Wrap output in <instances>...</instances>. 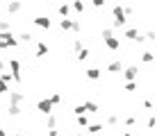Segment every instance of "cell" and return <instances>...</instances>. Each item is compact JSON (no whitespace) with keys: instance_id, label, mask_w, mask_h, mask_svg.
<instances>
[{"instance_id":"cell-1","label":"cell","mask_w":157,"mask_h":136,"mask_svg":"<svg viewBox=\"0 0 157 136\" xmlns=\"http://www.w3.org/2000/svg\"><path fill=\"white\" fill-rule=\"evenodd\" d=\"M112 14H114V20H112V27H114V30H121V27H125L128 16H125V12H123L121 5H116V7L112 9Z\"/></svg>"},{"instance_id":"cell-2","label":"cell","mask_w":157,"mask_h":136,"mask_svg":"<svg viewBox=\"0 0 157 136\" xmlns=\"http://www.w3.org/2000/svg\"><path fill=\"white\" fill-rule=\"evenodd\" d=\"M59 27H62L64 32H80V20H73V18H62L59 20Z\"/></svg>"},{"instance_id":"cell-3","label":"cell","mask_w":157,"mask_h":136,"mask_svg":"<svg viewBox=\"0 0 157 136\" xmlns=\"http://www.w3.org/2000/svg\"><path fill=\"white\" fill-rule=\"evenodd\" d=\"M9 70H12L14 82H21V79H23V77H21V61H18V59H9Z\"/></svg>"},{"instance_id":"cell-4","label":"cell","mask_w":157,"mask_h":136,"mask_svg":"<svg viewBox=\"0 0 157 136\" xmlns=\"http://www.w3.org/2000/svg\"><path fill=\"white\" fill-rule=\"evenodd\" d=\"M102 41H105V48H107V50H114V52H116L118 48H121V39L114 36V34H112V36H105Z\"/></svg>"},{"instance_id":"cell-5","label":"cell","mask_w":157,"mask_h":136,"mask_svg":"<svg viewBox=\"0 0 157 136\" xmlns=\"http://www.w3.org/2000/svg\"><path fill=\"white\" fill-rule=\"evenodd\" d=\"M36 111L43 113V116L52 113V102H50V100H39V102H36Z\"/></svg>"},{"instance_id":"cell-6","label":"cell","mask_w":157,"mask_h":136,"mask_svg":"<svg viewBox=\"0 0 157 136\" xmlns=\"http://www.w3.org/2000/svg\"><path fill=\"white\" fill-rule=\"evenodd\" d=\"M121 73H123V77H125L128 82H134L137 75H139V66H128V68H123Z\"/></svg>"},{"instance_id":"cell-7","label":"cell","mask_w":157,"mask_h":136,"mask_svg":"<svg viewBox=\"0 0 157 136\" xmlns=\"http://www.w3.org/2000/svg\"><path fill=\"white\" fill-rule=\"evenodd\" d=\"M34 25L41 27V30H50V27H52V20L48 18V16H36V18H34Z\"/></svg>"},{"instance_id":"cell-8","label":"cell","mask_w":157,"mask_h":136,"mask_svg":"<svg viewBox=\"0 0 157 136\" xmlns=\"http://www.w3.org/2000/svg\"><path fill=\"white\" fill-rule=\"evenodd\" d=\"M7 93H9V102H12V105H21V102L25 100V95L21 93V91H12V89H9Z\"/></svg>"},{"instance_id":"cell-9","label":"cell","mask_w":157,"mask_h":136,"mask_svg":"<svg viewBox=\"0 0 157 136\" xmlns=\"http://www.w3.org/2000/svg\"><path fill=\"white\" fill-rule=\"evenodd\" d=\"M7 9H9V14H18V12H23V2L21 0H9Z\"/></svg>"},{"instance_id":"cell-10","label":"cell","mask_w":157,"mask_h":136,"mask_svg":"<svg viewBox=\"0 0 157 136\" xmlns=\"http://www.w3.org/2000/svg\"><path fill=\"white\" fill-rule=\"evenodd\" d=\"M125 39H130V41H144V36L139 34V30L130 27V30H125Z\"/></svg>"},{"instance_id":"cell-11","label":"cell","mask_w":157,"mask_h":136,"mask_svg":"<svg viewBox=\"0 0 157 136\" xmlns=\"http://www.w3.org/2000/svg\"><path fill=\"white\" fill-rule=\"evenodd\" d=\"M123 68H125V66H123V61H121V59H116V61H112L109 66H107V73H121Z\"/></svg>"},{"instance_id":"cell-12","label":"cell","mask_w":157,"mask_h":136,"mask_svg":"<svg viewBox=\"0 0 157 136\" xmlns=\"http://www.w3.org/2000/svg\"><path fill=\"white\" fill-rule=\"evenodd\" d=\"M57 12H59V16H62V18H68V16H71V5H68V2H62Z\"/></svg>"},{"instance_id":"cell-13","label":"cell","mask_w":157,"mask_h":136,"mask_svg":"<svg viewBox=\"0 0 157 136\" xmlns=\"http://www.w3.org/2000/svg\"><path fill=\"white\" fill-rule=\"evenodd\" d=\"M86 132L89 134H100L102 132V123H89L86 125Z\"/></svg>"},{"instance_id":"cell-14","label":"cell","mask_w":157,"mask_h":136,"mask_svg":"<svg viewBox=\"0 0 157 136\" xmlns=\"http://www.w3.org/2000/svg\"><path fill=\"white\" fill-rule=\"evenodd\" d=\"M89 54H91V50L82 46V48L78 50V61H86V59H89Z\"/></svg>"},{"instance_id":"cell-15","label":"cell","mask_w":157,"mask_h":136,"mask_svg":"<svg viewBox=\"0 0 157 136\" xmlns=\"http://www.w3.org/2000/svg\"><path fill=\"white\" fill-rule=\"evenodd\" d=\"M84 111H86V113H98V105H96V102H91V100H86V102H84Z\"/></svg>"},{"instance_id":"cell-16","label":"cell","mask_w":157,"mask_h":136,"mask_svg":"<svg viewBox=\"0 0 157 136\" xmlns=\"http://www.w3.org/2000/svg\"><path fill=\"white\" fill-rule=\"evenodd\" d=\"M48 54V46L46 43H36V57H46Z\"/></svg>"},{"instance_id":"cell-17","label":"cell","mask_w":157,"mask_h":136,"mask_svg":"<svg viewBox=\"0 0 157 136\" xmlns=\"http://www.w3.org/2000/svg\"><path fill=\"white\" fill-rule=\"evenodd\" d=\"M86 77H89V79H100V70L98 68H89V70H86Z\"/></svg>"},{"instance_id":"cell-18","label":"cell","mask_w":157,"mask_h":136,"mask_svg":"<svg viewBox=\"0 0 157 136\" xmlns=\"http://www.w3.org/2000/svg\"><path fill=\"white\" fill-rule=\"evenodd\" d=\"M7 111H9V116H21V105H12V102H9Z\"/></svg>"},{"instance_id":"cell-19","label":"cell","mask_w":157,"mask_h":136,"mask_svg":"<svg viewBox=\"0 0 157 136\" xmlns=\"http://www.w3.org/2000/svg\"><path fill=\"white\" fill-rule=\"evenodd\" d=\"M71 9H75L78 14H84V2H82V0H73V7Z\"/></svg>"},{"instance_id":"cell-20","label":"cell","mask_w":157,"mask_h":136,"mask_svg":"<svg viewBox=\"0 0 157 136\" xmlns=\"http://www.w3.org/2000/svg\"><path fill=\"white\" fill-rule=\"evenodd\" d=\"M16 41H18V43H30V41H34V36H32V34H28V32H23V34H21Z\"/></svg>"},{"instance_id":"cell-21","label":"cell","mask_w":157,"mask_h":136,"mask_svg":"<svg viewBox=\"0 0 157 136\" xmlns=\"http://www.w3.org/2000/svg\"><path fill=\"white\" fill-rule=\"evenodd\" d=\"M0 82H5V84H12V82H14L12 73H5V70H2V73H0Z\"/></svg>"},{"instance_id":"cell-22","label":"cell","mask_w":157,"mask_h":136,"mask_svg":"<svg viewBox=\"0 0 157 136\" xmlns=\"http://www.w3.org/2000/svg\"><path fill=\"white\" fill-rule=\"evenodd\" d=\"M46 125H48V129L57 127V116H52V113H48V120H46Z\"/></svg>"},{"instance_id":"cell-23","label":"cell","mask_w":157,"mask_h":136,"mask_svg":"<svg viewBox=\"0 0 157 136\" xmlns=\"http://www.w3.org/2000/svg\"><path fill=\"white\" fill-rule=\"evenodd\" d=\"M153 59H155V54H153V52H150V50L141 54V61H144V64H153Z\"/></svg>"},{"instance_id":"cell-24","label":"cell","mask_w":157,"mask_h":136,"mask_svg":"<svg viewBox=\"0 0 157 136\" xmlns=\"http://www.w3.org/2000/svg\"><path fill=\"white\" fill-rule=\"evenodd\" d=\"M78 125L80 127H86V125H89V116H86V113H80L78 116Z\"/></svg>"},{"instance_id":"cell-25","label":"cell","mask_w":157,"mask_h":136,"mask_svg":"<svg viewBox=\"0 0 157 136\" xmlns=\"http://www.w3.org/2000/svg\"><path fill=\"white\" fill-rule=\"evenodd\" d=\"M48 100H50V102H52V107H55V105H59V102H62V95H59V93H52L50 97H48Z\"/></svg>"},{"instance_id":"cell-26","label":"cell","mask_w":157,"mask_h":136,"mask_svg":"<svg viewBox=\"0 0 157 136\" xmlns=\"http://www.w3.org/2000/svg\"><path fill=\"white\" fill-rule=\"evenodd\" d=\"M9 27H12L9 20H0V32H9Z\"/></svg>"},{"instance_id":"cell-27","label":"cell","mask_w":157,"mask_h":136,"mask_svg":"<svg viewBox=\"0 0 157 136\" xmlns=\"http://www.w3.org/2000/svg\"><path fill=\"white\" fill-rule=\"evenodd\" d=\"M73 113H75V116H80V113H86V111H84V105H78V107H73Z\"/></svg>"},{"instance_id":"cell-28","label":"cell","mask_w":157,"mask_h":136,"mask_svg":"<svg viewBox=\"0 0 157 136\" xmlns=\"http://www.w3.org/2000/svg\"><path fill=\"white\" fill-rule=\"evenodd\" d=\"M82 46H84V43H82V39H75V41H73V50H75V52H78Z\"/></svg>"},{"instance_id":"cell-29","label":"cell","mask_w":157,"mask_h":136,"mask_svg":"<svg viewBox=\"0 0 157 136\" xmlns=\"http://www.w3.org/2000/svg\"><path fill=\"white\" fill-rule=\"evenodd\" d=\"M9 91V84H5V82H0V95H5Z\"/></svg>"},{"instance_id":"cell-30","label":"cell","mask_w":157,"mask_h":136,"mask_svg":"<svg viewBox=\"0 0 157 136\" xmlns=\"http://www.w3.org/2000/svg\"><path fill=\"white\" fill-rule=\"evenodd\" d=\"M137 82H128V84H125V91H134V89H137Z\"/></svg>"},{"instance_id":"cell-31","label":"cell","mask_w":157,"mask_h":136,"mask_svg":"<svg viewBox=\"0 0 157 136\" xmlns=\"http://www.w3.org/2000/svg\"><path fill=\"white\" fill-rule=\"evenodd\" d=\"M107 125H118V118L116 116H109V118H107Z\"/></svg>"},{"instance_id":"cell-32","label":"cell","mask_w":157,"mask_h":136,"mask_svg":"<svg viewBox=\"0 0 157 136\" xmlns=\"http://www.w3.org/2000/svg\"><path fill=\"white\" fill-rule=\"evenodd\" d=\"M114 34V30H112V27H107V30H102V39H105V36H112Z\"/></svg>"},{"instance_id":"cell-33","label":"cell","mask_w":157,"mask_h":136,"mask_svg":"<svg viewBox=\"0 0 157 136\" xmlns=\"http://www.w3.org/2000/svg\"><path fill=\"white\" fill-rule=\"evenodd\" d=\"M94 7H105V0H94Z\"/></svg>"},{"instance_id":"cell-34","label":"cell","mask_w":157,"mask_h":136,"mask_svg":"<svg viewBox=\"0 0 157 136\" xmlns=\"http://www.w3.org/2000/svg\"><path fill=\"white\" fill-rule=\"evenodd\" d=\"M134 125V118H125V127H132Z\"/></svg>"},{"instance_id":"cell-35","label":"cell","mask_w":157,"mask_h":136,"mask_svg":"<svg viewBox=\"0 0 157 136\" xmlns=\"http://www.w3.org/2000/svg\"><path fill=\"white\" fill-rule=\"evenodd\" d=\"M48 136H59V132H57V127H52L50 132H48Z\"/></svg>"},{"instance_id":"cell-36","label":"cell","mask_w":157,"mask_h":136,"mask_svg":"<svg viewBox=\"0 0 157 136\" xmlns=\"http://www.w3.org/2000/svg\"><path fill=\"white\" fill-rule=\"evenodd\" d=\"M2 70H5V61L0 59V73H2Z\"/></svg>"},{"instance_id":"cell-37","label":"cell","mask_w":157,"mask_h":136,"mask_svg":"<svg viewBox=\"0 0 157 136\" xmlns=\"http://www.w3.org/2000/svg\"><path fill=\"white\" fill-rule=\"evenodd\" d=\"M0 136H7V129H2V127H0Z\"/></svg>"},{"instance_id":"cell-38","label":"cell","mask_w":157,"mask_h":136,"mask_svg":"<svg viewBox=\"0 0 157 136\" xmlns=\"http://www.w3.org/2000/svg\"><path fill=\"white\" fill-rule=\"evenodd\" d=\"M7 136H21V134H7Z\"/></svg>"},{"instance_id":"cell-39","label":"cell","mask_w":157,"mask_h":136,"mask_svg":"<svg viewBox=\"0 0 157 136\" xmlns=\"http://www.w3.org/2000/svg\"><path fill=\"white\" fill-rule=\"evenodd\" d=\"M123 136H132V134H130V132H125V134H123Z\"/></svg>"},{"instance_id":"cell-40","label":"cell","mask_w":157,"mask_h":136,"mask_svg":"<svg viewBox=\"0 0 157 136\" xmlns=\"http://www.w3.org/2000/svg\"><path fill=\"white\" fill-rule=\"evenodd\" d=\"M41 2H50V0H41Z\"/></svg>"},{"instance_id":"cell-41","label":"cell","mask_w":157,"mask_h":136,"mask_svg":"<svg viewBox=\"0 0 157 136\" xmlns=\"http://www.w3.org/2000/svg\"><path fill=\"white\" fill-rule=\"evenodd\" d=\"M0 18H2V16H0Z\"/></svg>"}]
</instances>
